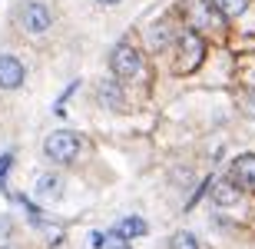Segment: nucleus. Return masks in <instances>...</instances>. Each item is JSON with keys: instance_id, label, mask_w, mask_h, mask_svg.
Returning a JSON list of instances; mask_svg holds the SVG:
<instances>
[{"instance_id": "nucleus-5", "label": "nucleus", "mask_w": 255, "mask_h": 249, "mask_svg": "<svg viewBox=\"0 0 255 249\" xmlns=\"http://www.w3.org/2000/svg\"><path fill=\"white\" fill-rule=\"evenodd\" d=\"M23 80H27L23 63H20L17 57L3 53V57H0V90H17V86H23Z\"/></svg>"}, {"instance_id": "nucleus-15", "label": "nucleus", "mask_w": 255, "mask_h": 249, "mask_svg": "<svg viewBox=\"0 0 255 249\" xmlns=\"http://www.w3.org/2000/svg\"><path fill=\"white\" fill-rule=\"evenodd\" d=\"M100 96H103V100H110V103H116V100H120V86L116 83H100Z\"/></svg>"}, {"instance_id": "nucleus-7", "label": "nucleus", "mask_w": 255, "mask_h": 249, "mask_svg": "<svg viewBox=\"0 0 255 249\" xmlns=\"http://www.w3.org/2000/svg\"><path fill=\"white\" fill-rule=\"evenodd\" d=\"M179 47H182V53H179V67L182 70H196L199 67V60H202V53H206V50H202V40L196 37V33H182L179 37Z\"/></svg>"}, {"instance_id": "nucleus-18", "label": "nucleus", "mask_w": 255, "mask_h": 249, "mask_svg": "<svg viewBox=\"0 0 255 249\" xmlns=\"http://www.w3.org/2000/svg\"><path fill=\"white\" fill-rule=\"evenodd\" d=\"M96 3H103V7H116L120 0H96Z\"/></svg>"}, {"instance_id": "nucleus-10", "label": "nucleus", "mask_w": 255, "mask_h": 249, "mask_svg": "<svg viewBox=\"0 0 255 249\" xmlns=\"http://www.w3.org/2000/svg\"><path fill=\"white\" fill-rule=\"evenodd\" d=\"M60 190H63V183H60L57 173H40V180H37V193L40 196H60Z\"/></svg>"}, {"instance_id": "nucleus-13", "label": "nucleus", "mask_w": 255, "mask_h": 249, "mask_svg": "<svg viewBox=\"0 0 255 249\" xmlns=\"http://www.w3.org/2000/svg\"><path fill=\"white\" fill-rule=\"evenodd\" d=\"M149 43H152V47H156V50H159V47H166V43H169V27H166L162 20H159V23H152V27H149Z\"/></svg>"}, {"instance_id": "nucleus-4", "label": "nucleus", "mask_w": 255, "mask_h": 249, "mask_svg": "<svg viewBox=\"0 0 255 249\" xmlns=\"http://www.w3.org/2000/svg\"><path fill=\"white\" fill-rule=\"evenodd\" d=\"M53 23V13H50L47 3H23L20 7V27L27 33H43Z\"/></svg>"}, {"instance_id": "nucleus-3", "label": "nucleus", "mask_w": 255, "mask_h": 249, "mask_svg": "<svg viewBox=\"0 0 255 249\" xmlns=\"http://www.w3.org/2000/svg\"><path fill=\"white\" fill-rule=\"evenodd\" d=\"M182 13H186V20H189L196 30H212L219 23V17H222L212 0H186V3H182Z\"/></svg>"}, {"instance_id": "nucleus-8", "label": "nucleus", "mask_w": 255, "mask_h": 249, "mask_svg": "<svg viewBox=\"0 0 255 249\" xmlns=\"http://www.w3.org/2000/svg\"><path fill=\"white\" fill-rule=\"evenodd\" d=\"M232 173L242 186H255V153H242L232 160Z\"/></svg>"}, {"instance_id": "nucleus-14", "label": "nucleus", "mask_w": 255, "mask_h": 249, "mask_svg": "<svg viewBox=\"0 0 255 249\" xmlns=\"http://www.w3.org/2000/svg\"><path fill=\"white\" fill-rule=\"evenodd\" d=\"M169 249H199V243H196L192 233H176L172 243H169Z\"/></svg>"}, {"instance_id": "nucleus-2", "label": "nucleus", "mask_w": 255, "mask_h": 249, "mask_svg": "<svg viewBox=\"0 0 255 249\" xmlns=\"http://www.w3.org/2000/svg\"><path fill=\"white\" fill-rule=\"evenodd\" d=\"M110 67L120 80H136L142 73V57L132 43H116L113 57H110Z\"/></svg>"}, {"instance_id": "nucleus-9", "label": "nucleus", "mask_w": 255, "mask_h": 249, "mask_svg": "<svg viewBox=\"0 0 255 249\" xmlns=\"http://www.w3.org/2000/svg\"><path fill=\"white\" fill-rule=\"evenodd\" d=\"M116 233H123L126 240H139V236H146V233H149V226H146V220H139V216H126L123 223H120V226H116Z\"/></svg>"}, {"instance_id": "nucleus-16", "label": "nucleus", "mask_w": 255, "mask_h": 249, "mask_svg": "<svg viewBox=\"0 0 255 249\" xmlns=\"http://www.w3.org/2000/svg\"><path fill=\"white\" fill-rule=\"evenodd\" d=\"M10 166H13V153H0V183L7 180V173Z\"/></svg>"}, {"instance_id": "nucleus-12", "label": "nucleus", "mask_w": 255, "mask_h": 249, "mask_svg": "<svg viewBox=\"0 0 255 249\" xmlns=\"http://www.w3.org/2000/svg\"><path fill=\"white\" fill-rule=\"evenodd\" d=\"M212 3H216L219 7V13H222V17H242V13H246L249 10V0H212Z\"/></svg>"}, {"instance_id": "nucleus-6", "label": "nucleus", "mask_w": 255, "mask_h": 249, "mask_svg": "<svg viewBox=\"0 0 255 249\" xmlns=\"http://www.w3.org/2000/svg\"><path fill=\"white\" fill-rule=\"evenodd\" d=\"M212 203L216 206H239L242 203V183L239 180H216L212 183Z\"/></svg>"}, {"instance_id": "nucleus-1", "label": "nucleus", "mask_w": 255, "mask_h": 249, "mask_svg": "<svg viewBox=\"0 0 255 249\" xmlns=\"http://www.w3.org/2000/svg\"><path fill=\"white\" fill-rule=\"evenodd\" d=\"M80 136L70 133V130H57V133L47 136V143H43V153H47V160H53V163H73L76 153H80Z\"/></svg>"}, {"instance_id": "nucleus-11", "label": "nucleus", "mask_w": 255, "mask_h": 249, "mask_svg": "<svg viewBox=\"0 0 255 249\" xmlns=\"http://www.w3.org/2000/svg\"><path fill=\"white\" fill-rule=\"evenodd\" d=\"M93 246H100V249H129V246H126V236H123V233H106V236H103V233H93Z\"/></svg>"}, {"instance_id": "nucleus-17", "label": "nucleus", "mask_w": 255, "mask_h": 249, "mask_svg": "<svg viewBox=\"0 0 255 249\" xmlns=\"http://www.w3.org/2000/svg\"><path fill=\"white\" fill-rule=\"evenodd\" d=\"M242 110H246L249 116H255V90H252V93H246V100H242Z\"/></svg>"}]
</instances>
